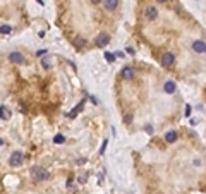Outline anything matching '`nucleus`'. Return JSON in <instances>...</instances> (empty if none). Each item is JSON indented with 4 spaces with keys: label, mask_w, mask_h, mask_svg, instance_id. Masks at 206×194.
Here are the masks:
<instances>
[{
    "label": "nucleus",
    "mask_w": 206,
    "mask_h": 194,
    "mask_svg": "<svg viewBox=\"0 0 206 194\" xmlns=\"http://www.w3.org/2000/svg\"><path fill=\"white\" fill-rule=\"evenodd\" d=\"M95 43H96V46H107L108 43H110V36H108L107 33H100L98 36H96V40H95Z\"/></svg>",
    "instance_id": "4"
},
{
    "label": "nucleus",
    "mask_w": 206,
    "mask_h": 194,
    "mask_svg": "<svg viewBox=\"0 0 206 194\" xmlns=\"http://www.w3.org/2000/svg\"><path fill=\"white\" fill-rule=\"evenodd\" d=\"M9 60H11L12 64H24V57L19 52H12L11 55H9Z\"/></svg>",
    "instance_id": "6"
},
{
    "label": "nucleus",
    "mask_w": 206,
    "mask_h": 194,
    "mask_svg": "<svg viewBox=\"0 0 206 194\" xmlns=\"http://www.w3.org/2000/svg\"><path fill=\"white\" fill-rule=\"evenodd\" d=\"M43 67H45V69H48V67H50V62H48L47 59H43Z\"/></svg>",
    "instance_id": "21"
},
{
    "label": "nucleus",
    "mask_w": 206,
    "mask_h": 194,
    "mask_svg": "<svg viewBox=\"0 0 206 194\" xmlns=\"http://www.w3.org/2000/svg\"><path fill=\"white\" fill-rule=\"evenodd\" d=\"M31 175H33V179L38 180V182H45V180H48L50 174H48V170H45L43 167H33L31 168Z\"/></svg>",
    "instance_id": "1"
},
{
    "label": "nucleus",
    "mask_w": 206,
    "mask_h": 194,
    "mask_svg": "<svg viewBox=\"0 0 206 194\" xmlns=\"http://www.w3.org/2000/svg\"><path fill=\"white\" fill-rule=\"evenodd\" d=\"M192 50H194L196 53H203V52H206V43H204V41H201V40L194 41V43H192Z\"/></svg>",
    "instance_id": "7"
},
{
    "label": "nucleus",
    "mask_w": 206,
    "mask_h": 194,
    "mask_svg": "<svg viewBox=\"0 0 206 194\" xmlns=\"http://www.w3.org/2000/svg\"><path fill=\"white\" fill-rule=\"evenodd\" d=\"M0 33H2V34H9V33H11V26H7V24H2V28H0Z\"/></svg>",
    "instance_id": "15"
},
{
    "label": "nucleus",
    "mask_w": 206,
    "mask_h": 194,
    "mask_svg": "<svg viewBox=\"0 0 206 194\" xmlns=\"http://www.w3.org/2000/svg\"><path fill=\"white\" fill-rule=\"evenodd\" d=\"M93 4H100V2H101V0H91Z\"/></svg>",
    "instance_id": "23"
},
{
    "label": "nucleus",
    "mask_w": 206,
    "mask_h": 194,
    "mask_svg": "<svg viewBox=\"0 0 206 194\" xmlns=\"http://www.w3.org/2000/svg\"><path fill=\"white\" fill-rule=\"evenodd\" d=\"M124 122H125V124H129V122H132V115H129V113H127V115H125V117H124Z\"/></svg>",
    "instance_id": "18"
},
{
    "label": "nucleus",
    "mask_w": 206,
    "mask_h": 194,
    "mask_svg": "<svg viewBox=\"0 0 206 194\" xmlns=\"http://www.w3.org/2000/svg\"><path fill=\"white\" fill-rule=\"evenodd\" d=\"M163 90H165V93L172 95V93H175L177 86H175V82H173V81H167V82H165V86H163Z\"/></svg>",
    "instance_id": "8"
},
{
    "label": "nucleus",
    "mask_w": 206,
    "mask_h": 194,
    "mask_svg": "<svg viewBox=\"0 0 206 194\" xmlns=\"http://www.w3.org/2000/svg\"><path fill=\"white\" fill-rule=\"evenodd\" d=\"M79 182H86V175H81V177H79Z\"/></svg>",
    "instance_id": "22"
},
{
    "label": "nucleus",
    "mask_w": 206,
    "mask_h": 194,
    "mask_svg": "<svg viewBox=\"0 0 206 194\" xmlns=\"http://www.w3.org/2000/svg\"><path fill=\"white\" fill-rule=\"evenodd\" d=\"M105 57H107L108 62H114V53H105Z\"/></svg>",
    "instance_id": "19"
},
{
    "label": "nucleus",
    "mask_w": 206,
    "mask_h": 194,
    "mask_svg": "<svg viewBox=\"0 0 206 194\" xmlns=\"http://www.w3.org/2000/svg\"><path fill=\"white\" fill-rule=\"evenodd\" d=\"M144 15H146L148 21H153V19H156V15H158V11H156V7L150 5V7L144 9Z\"/></svg>",
    "instance_id": "5"
},
{
    "label": "nucleus",
    "mask_w": 206,
    "mask_h": 194,
    "mask_svg": "<svg viewBox=\"0 0 206 194\" xmlns=\"http://www.w3.org/2000/svg\"><path fill=\"white\" fill-rule=\"evenodd\" d=\"M53 141H55L57 144H62V143L65 141V138H64L62 134H57V136H55V139H53Z\"/></svg>",
    "instance_id": "16"
},
{
    "label": "nucleus",
    "mask_w": 206,
    "mask_h": 194,
    "mask_svg": "<svg viewBox=\"0 0 206 194\" xmlns=\"http://www.w3.org/2000/svg\"><path fill=\"white\" fill-rule=\"evenodd\" d=\"M74 45H76V46H79V48H83V46L86 45V41L83 40V38H76V40H74Z\"/></svg>",
    "instance_id": "14"
},
{
    "label": "nucleus",
    "mask_w": 206,
    "mask_h": 194,
    "mask_svg": "<svg viewBox=\"0 0 206 194\" xmlns=\"http://www.w3.org/2000/svg\"><path fill=\"white\" fill-rule=\"evenodd\" d=\"M186 117H189V115H191V107H189V105H186Z\"/></svg>",
    "instance_id": "20"
},
{
    "label": "nucleus",
    "mask_w": 206,
    "mask_h": 194,
    "mask_svg": "<svg viewBox=\"0 0 206 194\" xmlns=\"http://www.w3.org/2000/svg\"><path fill=\"white\" fill-rule=\"evenodd\" d=\"M83 107H84V101H81V103L77 105L76 108H74L72 112L69 113V117H74V115H77V113H79V112H81V110H83Z\"/></svg>",
    "instance_id": "13"
},
{
    "label": "nucleus",
    "mask_w": 206,
    "mask_h": 194,
    "mask_svg": "<svg viewBox=\"0 0 206 194\" xmlns=\"http://www.w3.org/2000/svg\"><path fill=\"white\" fill-rule=\"evenodd\" d=\"M0 117H2V120H9L11 119V110L7 108V107H5V105H2V107H0Z\"/></svg>",
    "instance_id": "10"
},
{
    "label": "nucleus",
    "mask_w": 206,
    "mask_h": 194,
    "mask_svg": "<svg viewBox=\"0 0 206 194\" xmlns=\"http://www.w3.org/2000/svg\"><path fill=\"white\" fill-rule=\"evenodd\" d=\"M103 5H105V9H107V11H115V9H117V5H119V0H105V2H103Z\"/></svg>",
    "instance_id": "9"
},
{
    "label": "nucleus",
    "mask_w": 206,
    "mask_h": 194,
    "mask_svg": "<svg viewBox=\"0 0 206 194\" xmlns=\"http://www.w3.org/2000/svg\"><path fill=\"white\" fill-rule=\"evenodd\" d=\"M177 138H179V134H177L175 131H170V132H167V134H165V141L167 143H175Z\"/></svg>",
    "instance_id": "11"
},
{
    "label": "nucleus",
    "mask_w": 206,
    "mask_h": 194,
    "mask_svg": "<svg viewBox=\"0 0 206 194\" xmlns=\"http://www.w3.org/2000/svg\"><path fill=\"white\" fill-rule=\"evenodd\" d=\"M156 2H160V4H167V0H156Z\"/></svg>",
    "instance_id": "24"
},
{
    "label": "nucleus",
    "mask_w": 206,
    "mask_h": 194,
    "mask_svg": "<svg viewBox=\"0 0 206 194\" xmlns=\"http://www.w3.org/2000/svg\"><path fill=\"white\" fill-rule=\"evenodd\" d=\"M122 76H124L125 79H131L134 76V71H132V67H125L124 71H122Z\"/></svg>",
    "instance_id": "12"
},
{
    "label": "nucleus",
    "mask_w": 206,
    "mask_h": 194,
    "mask_svg": "<svg viewBox=\"0 0 206 194\" xmlns=\"http://www.w3.org/2000/svg\"><path fill=\"white\" fill-rule=\"evenodd\" d=\"M22 160H24V157H22L21 151H14V153L11 155V158H9V165H11V167H21Z\"/></svg>",
    "instance_id": "2"
},
{
    "label": "nucleus",
    "mask_w": 206,
    "mask_h": 194,
    "mask_svg": "<svg viewBox=\"0 0 206 194\" xmlns=\"http://www.w3.org/2000/svg\"><path fill=\"white\" fill-rule=\"evenodd\" d=\"M107 144H108V141H107V139H105V141H103V144H101V148H100V153H105V149H107Z\"/></svg>",
    "instance_id": "17"
},
{
    "label": "nucleus",
    "mask_w": 206,
    "mask_h": 194,
    "mask_svg": "<svg viewBox=\"0 0 206 194\" xmlns=\"http://www.w3.org/2000/svg\"><path fill=\"white\" fill-rule=\"evenodd\" d=\"M160 62H162L163 67H172L173 62H175V55H173V53H170V52H167V53H163V55H162Z\"/></svg>",
    "instance_id": "3"
}]
</instances>
